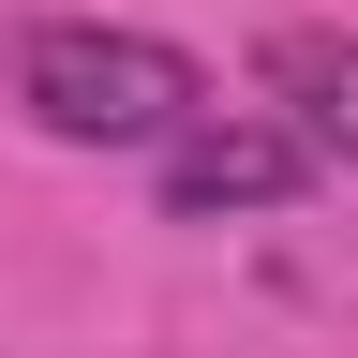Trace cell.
<instances>
[{"instance_id":"cell-3","label":"cell","mask_w":358,"mask_h":358,"mask_svg":"<svg viewBox=\"0 0 358 358\" xmlns=\"http://www.w3.org/2000/svg\"><path fill=\"white\" fill-rule=\"evenodd\" d=\"M268 90L313 134V164H358V30H268Z\"/></svg>"},{"instance_id":"cell-2","label":"cell","mask_w":358,"mask_h":358,"mask_svg":"<svg viewBox=\"0 0 358 358\" xmlns=\"http://www.w3.org/2000/svg\"><path fill=\"white\" fill-rule=\"evenodd\" d=\"M313 179V134L299 120H179L164 134V224H224V209H284Z\"/></svg>"},{"instance_id":"cell-1","label":"cell","mask_w":358,"mask_h":358,"mask_svg":"<svg viewBox=\"0 0 358 358\" xmlns=\"http://www.w3.org/2000/svg\"><path fill=\"white\" fill-rule=\"evenodd\" d=\"M15 105H30L45 134H75V150H164V134L209 105V75L179 60V45H150V30L45 15V30L15 45Z\"/></svg>"}]
</instances>
